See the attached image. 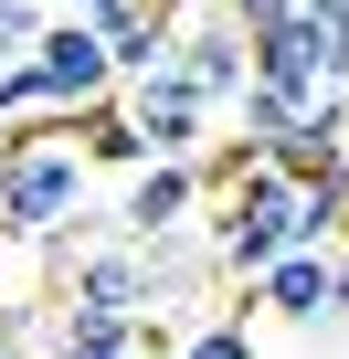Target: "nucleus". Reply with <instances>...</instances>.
<instances>
[{
    "mask_svg": "<svg viewBox=\"0 0 349 359\" xmlns=\"http://www.w3.org/2000/svg\"><path fill=\"white\" fill-rule=\"evenodd\" d=\"M85 222V158H74V127H22L0 148V243H64Z\"/></svg>",
    "mask_w": 349,
    "mask_h": 359,
    "instance_id": "obj_1",
    "label": "nucleus"
},
{
    "mask_svg": "<svg viewBox=\"0 0 349 359\" xmlns=\"http://www.w3.org/2000/svg\"><path fill=\"white\" fill-rule=\"evenodd\" d=\"M212 243V264L233 275V285H254L265 264H286V254H307V191L286 169H244V180H223V222L202 233Z\"/></svg>",
    "mask_w": 349,
    "mask_h": 359,
    "instance_id": "obj_2",
    "label": "nucleus"
},
{
    "mask_svg": "<svg viewBox=\"0 0 349 359\" xmlns=\"http://www.w3.org/2000/svg\"><path fill=\"white\" fill-rule=\"evenodd\" d=\"M22 64H32V85H43V106H53L64 127H74L85 106H106V95H117V64H106V43H96L85 22H43Z\"/></svg>",
    "mask_w": 349,
    "mask_h": 359,
    "instance_id": "obj_3",
    "label": "nucleus"
},
{
    "mask_svg": "<svg viewBox=\"0 0 349 359\" xmlns=\"http://www.w3.org/2000/svg\"><path fill=\"white\" fill-rule=\"evenodd\" d=\"M191 212H202V158H148V169L127 180L117 233H127V243H180V233H202Z\"/></svg>",
    "mask_w": 349,
    "mask_h": 359,
    "instance_id": "obj_4",
    "label": "nucleus"
},
{
    "mask_svg": "<svg viewBox=\"0 0 349 359\" xmlns=\"http://www.w3.org/2000/svg\"><path fill=\"white\" fill-rule=\"evenodd\" d=\"M244 64H254V85H275V95H296V106H317V95H338L328 85V32L296 11V22H275V32H254L244 43Z\"/></svg>",
    "mask_w": 349,
    "mask_h": 359,
    "instance_id": "obj_5",
    "label": "nucleus"
},
{
    "mask_svg": "<svg viewBox=\"0 0 349 359\" xmlns=\"http://www.w3.org/2000/svg\"><path fill=\"white\" fill-rule=\"evenodd\" d=\"M127 116H138V137H148V158H202V137H212V106L180 85V74H159V85H138L127 95Z\"/></svg>",
    "mask_w": 349,
    "mask_h": 359,
    "instance_id": "obj_6",
    "label": "nucleus"
},
{
    "mask_svg": "<svg viewBox=\"0 0 349 359\" xmlns=\"http://www.w3.org/2000/svg\"><path fill=\"white\" fill-rule=\"evenodd\" d=\"M180 85H191V95H202L212 116H223V106H244V85H254V64H244V32H233L223 11H212L202 32H180Z\"/></svg>",
    "mask_w": 349,
    "mask_h": 359,
    "instance_id": "obj_7",
    "label": "nucleus"
},
{
    "mask_svg": "<svg viewBox=\"0 0 349 359\" xmlns=\"http://www.w3.org/2000/svg\"><path fill=\"white\" fill-rule=\"evenodd\" d=\"M296 317V327H317L328 317V254H286V264H265L254 285H244V317Z\"/></svg>",
    "mask_w": 349,
    "mask_h": 359,
    "instance_id": "obj_8",
    "label": "nucleus"
},
{
    "mask_svg": "<svg viewBox=\"0 0 349 359\" xmlns=\"http://www.w3.org/2000/svg\"><path fill=\"white\" fill-rule=\"evenodd\" d=\"M43 359H148V327L138 317H96V306H53Z\"/></svg>",
    "mask_w": 349,
    "mask_h": 359,
    "instance_id": "obj_9",
    "label": "nucleus"
},
{
    "mask_svg": "<svg viewBox=\"0 0 349 359\" xmlns=\"http://www.w3.org/2000/svg\"><path fill=\"white\" fill-rule=\"evenodd\" d=\"M74 137H85V148H74L85 169H148V137H138V116H127V95H106V106H85V116H74Z\"/></svg>",
    "mask_w": 349,
    "mask_h": 359,
    "instance_id": "obj_10",
    "label": "nucleus"
},
{
    "mask_svg": "<svg viewBox=\"0 0 349 359\" xmlns=\"http://www.w3.org/2000/svg\"><path fill=\"white\" fill-rule=\"evenodd\" d=\"M159 359H254V317L233 306V317H212V327H180Z\"/></svg>",
    "mask_w": 349,
    "mask_h": 359,
    "instance_id": "obj_11",
    "label": "nucleus"
},
{
    "mask_svg": "<svg viewBox=\"0 0 349 359\" xmlns=\"http://www.w3.org/2000/svg\"><path fill=\"white\" fill-rule=\"evenodd\" d=\"M32 32H43V11H32V0H0V74L32 53Z\"/></svg>",
    "mask_w": 349,
    "mask_h": 359,
    "instance_id": "obj_12",
    "label": "nucleus"
},
{
    "mask_svg": "<svg viewBox=\"0 0 349 359\" xmlns=\"http://www.w3.org/2000/svg\"><path fill=\"white\" fill-rule=\"evenodd\" d=\"M212 11H223V22L244 32V43H254V32H275V22H296V0H212Z\"/></svg>",
    "mask_w": 349,
    "mask_h": 359,
    "instance_id": "obj_13",
    "label": "nucleus"
},
{
    "mask_svg": "<svg viewBox=\"0 0 349 359\" xmlns=\"http://www.w3.org/2000/svg\"><path fill=\"white\" fill-rule=\"evenodd\" d=\"M32 348V306H0V359H22Z\"/></svg>",
    "mask_w": 349,
    "mask_h": 359,
    "instance_id": "obj_14",
    "label": "nucleus"
},
{
    "mask_svg": "<svg viewBox=\"0 0 349 359\" xmlns=\"http://www.w3.org/2000/svg\"><path fill=\"white\" fill-rule=\"evenodd\" d=\"M328 317H338V327H349V243H338V254H328Z\"/></svg>",
    "mask_w": 349,
    "mask_h": 359,
    "instance_id": "obj_15",
    "label": "nucleus"
},
{
    "mask_svg": "<svg viewBox=\"0 0 349 359\" xmlns=\"http://www.w3.org/2000/svg\"><path fill=\"white\" fill-rule=\"evenodd\" d=\"M32 11H43V22H85V11H96V0H32Z\"/></svg>",
    "mask_w": 349,
    "mask_h": 359,
    "instance_id": "obj_16",
    "label": "nucleus"
},
{
    "mask_svg": "<svg viewBox=\"0 0 349 359\" xmlns=\"http://www.w3.org/2000/svg\"><path fill=\"white\" fill-rule=\"evenodd\" d=\"M296 11H307V22H349V0H296Z\"/></svg>",
    "mask_w": 349,
    "mask_h": 359,
    "instance_id": "obj_17",
    "label": "nucleus"
},
{
    "mask_svg": "<svg viewBox=\"0 0 349 359\" xmlns=\"http://www.w3.org/2000/svg\"><path fill=\"white\" fill-rule=\"evenodd\" d=\"M127 11H159V22H180V11H191V0H127Z\"/></svg>",
    "mask_w": 349,
    "mask_h": 359,
    "instance_id": "obj_18",
    "label": "nucleus"
},
{
    "mask_svg": "<svg viewBox=\"0 0 349 359\" xmlns=\"http://www.w3.org/2000/svg\"><path fill=\"white\" fill-rule=\"evenodd\" d=\"M0 148H11V116H0Z\"/></svg>",
    "mask_w": 349,
    "mask_h": 359,
    "instance_id": "obj_19",
    "label": "nucleus"
}]
</instances>
